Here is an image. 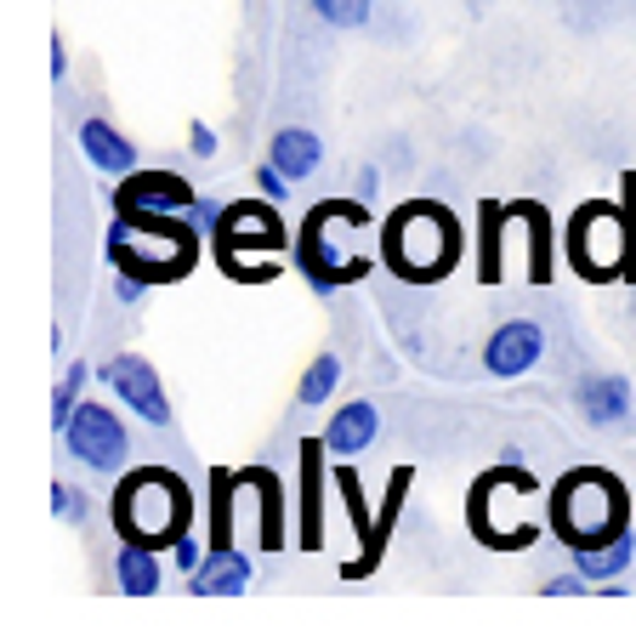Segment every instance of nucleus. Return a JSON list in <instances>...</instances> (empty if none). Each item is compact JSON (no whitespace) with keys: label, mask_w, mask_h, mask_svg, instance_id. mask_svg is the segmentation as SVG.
Masks as SVG:
<instances>
[{"label":"nucleus","mask_w":636,"mask_h":642,"mask_svg":"<svg viewBox=\"0 0 636 642\" xmlns=\"http://www.w3.org/2000/svg\"><path fill=\"white\" fill-rule=\"evenodd\" d=\"M313 12L330 23V29H364L376 12V0H313Z\"/></svg>","instance_id":"nucleus-26"},{"label":"nucleus","mask_w":636,"mask_h":642,"mask_svg":"<svg viewBox=\"0 0 636 642\" xmlns=\"http://www.w3.org/2000/svg\"><path fill=\"white\" fill-rule=\"evenodd\" d=\"M347 228H376V217H370L364 199H324V206H313L308 222H301L295 267L308 274L313 296H336L342 285H358L364 274H376L370 256H353V262L336 256V233H347Z\"/></svg>","instance_id":"nucleus-5"},{"label":"nucleus","mask_w":636,"mask_h":642,"mask_svg":"<svg viewBox=\"0 0 636 642\" xmlns=\"http://www.w3.org/2000/svg\"><path fill=\"white\" fill-rule=\"evenodd\" d=\"M86 376L91 369L86 364H69L63 369V381H57V398H52V432H63L75 421V410H80V387H86Z\"/></svg>","instance_id":"nucleus-25"},{"label":"nucleus","mask_w":636,"mask_h":642,"mask_svg":"<svg viewBox=\"0 0 636 642\" xmlns=\"http://www.w3.org/2000/svg\"><path fill=\"white\" fill-rule=\"evenodd\" d=\"M211 245H216V262H222V274L233 285H239L245 262H250L245 251H274V256L295 251L274 199H233V206L222 211V222H216V233H211Z\"/></svg>","instance_id":"nucleus-7"},{"label":"nucleus","mask_w":636,"mask_h":642,"mask_svg":"<svg viewBox=\"0 0 636 642\" xmlns=\"http://www.w3.org/2000/svg\"><path fill=\"white\" fill-rule=\"evenodd\" d=\"M193 182L177 171H131L114 188V211H188Z\"/></svg>","instance_id":"nucleus-11"},{"label":"nucleus","mask_w":636,"mask_h":642,"mask_svg":"<svg viewBox=\"0 0 636 642\" xmlns=\"http://www.w3.org/2000/svg\"><path fill=\"white\" fill-rule=\"evenodd\" d=\"M109 262L148 285H177L199 262V228L188 222V211H114Z\"/></svg>","instance_id":"nucleus-1"},{"label":"nucleus","mask_w":636,"mask_h":642,"mask_svg":"<svg viewBox=\"0 0 636 642\" xmlns=\"http://www.w3.org/2000/svg\"><path fill=\"white\" fill-rule=\"evenodd\" d=\"M57 438H63V450H69L80 466H91V472H120L131 461L125 421H120V410H109L103 398H80L75 421L63 427Z\"/></svg>","instance_id":"nucleus-8"},{"label":"nucleus","mask_w":636,"mask_h":642,"mask_svg":"<svg viewBox=\"0 0 636 642\" xmlns=\"http://www.w3.org/2000/svg\"><path fill=\"white\" fill-rule=\"evenodd\" d=\"M222 211L227 206H216L211 193H193V206H188V222L199 228V233H216V222H222Z\"/></svg>","instance_id":"nucleus-30"},{"label":"nucleus","mask_w":636,"mask_h":642,"mask_svg":"<svg viewBox=\"0 0 636 642\" xmlns=\"http://www.w3.org/2000/svg\"><path fill=\"white\" fill-rule=\"evenodd\" d=\"M574 403H580V416H585L591 427H614V421L631 416V381L614 376V369H609V376L596 369V376H585V381L574 387Z\"/></svg>","instance_id":"nucleus-17"},{"label":"nucleus","mask_w":636,"mask_h":642,"mask_svg":"<svg viewBox=\"0 0 636 642\" xmlns=\"http://www.w3.org/2000/svg\"><path fill=\"white\" fill-rule=\"evenodd\" d=\"M551 529L562 534L568 552L580 546H602L631 529V500H625V484L602 466H574L562 472V484L551 489Z\"/></svg>","instance_id":"nucleus-4"},{"label":"nucleus","mask_w":636,"mask_h":642,"mask_svg":"<svg viewBox=\"0 0 636 642\" xmlns=\"http://www.w3.org/2000/svg\"><path fill=\"white\" fill-rule=\"evenodd\" d=\"M52 512H57L63 523H86V518H91V495L75 489V484H52Z\"/></svg>","instance_id":"nucleus-27"},{"label":"nucleus","mask_w":636,"mask_h":642,"mask_svg":"<svg viewBox=\"0 0 636 642\" xmlns=\"http://www.w3.org/2000/svg\"><path fill=\"white\" fill-rule=\"evenodd\" d=\"M250 586V557L233 552V546H211L205 563L188 574V591L193 597H239Z\"/></svg>","instance_id":"nucleus-15"},{"label":"nucleus","mask_w":636,"mask_h":642,"mask_svg":"<svg viewBox=\"0 0 636 642\" xmlns=\"http://www.w3.org/2000/svg\"><path fill=\"white\" fill-rule=\"evenodd\" d=\"M188 148H193L199 159H211V154H216V131H211L205 120H193V125H188Z\"/></svg>","instance_id":"nucleus-32"},{"label":"nucleus","mask_w":636,"mask_h":642,"mask_svg":"<svg viewBox=\"0 0 636 642\" xmlns=\"http://www.w3.org/2000/svg\"><path fill=\"white\" fill-rule=\"evenodd\" d=\"M267 159H274L290 182H308L324 165V137L308 125H284V131H274V143H267Z\"/></svg>","instance_id":"nucleus-18"},{"label":"nucleus","mask_w":636,"mask_h":642,"mask_svg":"<svg viewBox=\"0 0 636 642\" xmlns=\"http://www.w3.org/2000/svg\"><path fill=\"white\" fill-rule=\"evenodd\" d=\"M540 358H546V330L534 324V319H506L483 342V369H489L494 381H517Z\"/></svg>","instance_id":"nucleus-10"},{"label":"nucleus","mask_w":636,"mask_h":642,"mask_svg":"<svg viewBox=\"0 0 636 642\" xmlns=\"http://www.w3.org/2000/svg\"><path fill=\"white\" fill-rule=\"evenodd\" d=\"M114 529H120V540H143V546H177L193 529L188 484L165 466L125 472L120 489H114Z\"/></svg>","instance_id":"nucleus-3"},{"label":"nucleus","mask_w":636,"mask_h":642,"mask_svg":"<svg viewBox=\"0 0 636 642\" xmlns=\"http://www.w3.org/2000/svg\"><path fill=\"white\" fill-rule=\"evenodd\" d=\"M631 557H636V540H631V529H625V534H614V540H602V546H580V552H574V568L585 574L591 586H609V580H620V574L631 568Z\"/></svg>","instance_id":"nucleus-22"},{"label":"nucleus","mask_w":636,"mask_h":642,"mask_svg":"<svg viewBox=\"0 0 636 642\" xmlns=\"http://www.w3.org/2000/svg\"><path fill=\"white\" fill-rule=\"evenodd\" d=\"M250 182H256V193H261V199H274V206H284V199H290V177L279 171L274 159L256 165V177H250Z\"/></svg>","instance_id":"nucleus-28"},{"label":"nucleus","mask_w":636,"mask_h":642,"mask_svg":"<svg viewBox=\"0 0 636 642\" xmlns=\"http://www.w3.org/2000/svg\"><path fill=\"white\" fill-rule=\"evenodd\" d=\"M466 240H460V222L455 211L432 206V199H410V206H398L381 228V262L392 267L398 279L410 285H432L455 274Z\"/></svg>","instance_id":"nucleus-2"},{"label":"nucleus","mask_w":636,"mask_h":642,"mask_svg":"<svg viewBox=\"0 0 636 642\" xmlns=\"http://www.w3.org/2000/svg\"><path fill=\"white\" fill-rule=\"evenodd\" d=\"M143 290H148V279L120 274V267H114V301H143Z\"/></svg>","instance_id":"nucleus-33"},{"label":"nucleus","mask_w":636,"mask_h":642,"mask_svg":"<svg viewBox=\"0 0 636 642\" xmlns=\"http://www.w3.org/2000/svg\"><path fill=\"white\" fill-rule=\"evenodd\" d=\"M506 228H512L506 206H500V199H483V206H478V279H483V285H500V279H506V262H500Z\"/></svg>","instance_id":"nucleus-21"},{"label":"nucleus","mask_w":636,"mask_h":642,"mask_svg":"<svg viewBox=\"0 0 636 642\" xmlns=\"http://www.w3.org/2000/svg\"><path fill=\"white\" fill-rule=\"evenodd\" d=\"M80 154H86L103 177H131V171H137V143H131L120 125H109L103 114H91V120L80 125Z\"/></svg>","instance_id":"nucleus-14"},{"label":"nucleus","mask_w":636,"mask_h":642,"mask_svg":"<svg viewBox=\"0 0 636 642\" xmlns=\"http://www.w3.org/2000/svg\"><path fill=\"white\" fill-rule=\"evenodd\" d=\"M585 586H591L585 574H580V568H568V574H551V580H546L540 591H546V597H580Z\"/></svg>","instance_id":"nucleus-31"},{"label":"nucleus","mask_w":636,"mask_h":642,"mask_svg":"<svg viewBox=\"0 0 636 642\" xmlns=\"http://www.w3.org/2000/svg\"><path fill=\"white\" fill-rule=\"evenodd\" d=\"M114 580L125 597H154L159 580H165V563H159V546H143V540H125L114 552Z\"/></svg>","instance_id":"nucleus-19"},{"label":"nucleus","mask_w":636,"mask_h":642,"mask_svg":"<svg viewBox=\"0 0 636 642\" xmlns=\"http://www.w3.org/2000/svg\"><path fill=\"white\" fill-rule=\"evenodd\" d=\"M342 387V358L336 353H319L308 369H301V381H295V403L301 410H319V403H330Z\"/></svg>","instance_id":"nucleus-24"},{"label":"nucleus","mask_w":636,"mask_h":642,"mask_svg":"<svg viewBox=\"0 0 636 642\" xmlns=\"http://www.w3.org/2000/svg\"><path fill=\"white\" fill-rule=\"evenodd\" d=\"M69 75V52H63V41H52V80Z\"/></svg>","instance_id":"nucleus-34"},{"label":"nucleus","mask_w":636,"mask_h":642,"mask_svg":"<svg viewBox=\"0 0 636 642\" xmlns=\"http://www.w3.org/2000/svg\"><path fill=\"white\" fill-rule=\"evenodd\" d=\"M324 438H308L301 444V523H295V546L319 552L324 546Z\"/></svg>","instance_id":"nucleus-12"},{"label":"nucleus","mask_w":636,"mask_h":642,"mask_svg":"<svg viewBox=\"0 0 636 642\" xmlns=\"http://www.w3.org/2000/svg\"><path fill=\"white\" fill-rule=\"evenodd\" d=\"M562 251H568V267H574L580 279H591V285H602V279H636L631 217H625V206H609V199H585V206L568 217Z\"/></svg>","instance_id":"nucleus-6"},{"label":"nucleus","mask_w":636,"mask_h":642,"mask_svg":"<svg viewBox=\"0 0 636 642\" xmlns=\"http://www.w3.org/2000/svg\"><path fill=\"white\" fill-rule=\"evenodd\" d=\"M376 432H381L376 403H370V398H353V403H342V410L330 416L324 444H330V455H364V450L376 444Z\"/></svg>","instance_id":"nucleus-16"},{"label":"nucleus","mask_w":636,"mask_h":642,"mask_svg":"<svg viewBox=\"0 0 636 642\" xmlns=\"http://www.w3.org/2000/svg\"><path fill=\"white\" fill-rule=\"evenodd\" d=\"M358 188H364V199H376V188H381V177H376V171H358Z\"/></svg>","instance_id":"nucleus-35"},{"label":"nucleus","mask_w":636,"mask_h":642,"mask_svg":"<svg viewBox=\"0 0 636 642\" xmlns=\"http://www.w3.org/2000/svg\"><path fill=\"white\" fill-rule=\"evenodd\" d=\"M410 489H415V466H392L387 495H381V518H376V557H370V568H381V557H387V546H392V529H398V518H404Z\"/></svg>","instance_id":"nucleus-23"},{"label":"nucleus","mask_w":636,"mask_h":642,"mask_svg":"<svg viewBox=\"0 0 636 642\" xmlns=\"http://www.w3.org/2000/svg\"><path fill=\"white\" fill-rule=\"evenodd\" d=\"M506 217L523 222V240H528V279H534V285H551V274H557V228H551V211L540 206V199H512Z\"/></svg>","instance_id":"nucleus-13"},{"label":"nucleus","mask_w":636,"mask_h":642,"mask_svg":"<svg viewBox=\"0 0 636 642\" xmlns=\"http://www.w3.org/2000/svg\"><path fill=\"white\" fill-rule=\"evenodd\" d=\"M205 552H211V540H199L193 529H188V534L177 540V546H171V557H177V568H182V574H193L199 563H205Z\"/></svg>","instance_id":"nucleus-29"},{"label":"nucleus","mask_w":636,"mask_h":642,"mask_svg":"<svg viewBox=\"0 0 636 642\" xmlns=\"http://www.w3.org/2000/svg\"><path fill=\"white\" fill-rule=\"evenodd\" d=\"M239 484L261 495V546L284 552V484L267 466H239Z\"/></svg>","instance_id":"nucleus-20"},{"label":"nucleus","mask_w":636,"mask_h":642,"mask_svg":"<svg viewBox=\"0 0 636 642\" xmlns=\"http://www.w3.org/2000/svg\"><path fill=\"white\" fill-rule=\"evenodd\" d=\"M97 376H103V387L125 403L131 416H143L148 427H171V398H165L159 369L143 353H120L109 364H97Z\"/></svg>","instance_id":"nucleus-9"}]
</instances>
